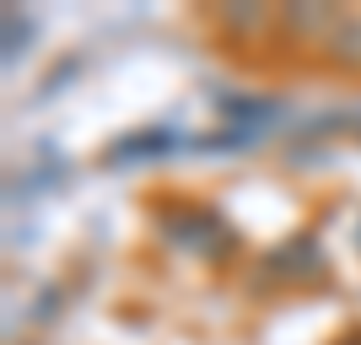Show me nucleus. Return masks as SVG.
Wrapping results in <instances>:
<instances>
[{"label":"nucleus","mask_w":361,"mask_h":345,"mask_svg":"<svg viewBox=\"0 0 361 345\" xmlns=\"http://www.w3.org/2000/svg\"><path fill=\"white\" fill-rule=\"evenodd\" d=\"M334 65H345V71H361V11H340L334 16L329 38H324Z\"/></svg>","instance_id":"f257e3e1"},{"label":"nucleus","mask_w":361,"mask_h":345,"mask_svg":"<svg viewBox=\"0 0 361 345\" xmlns=\"http://www.w3.org/2000/svg\"><path fill=\"white\" fill-rule=\"evenodd\" d=\"M356 243H361V232H356Z\"/></svg>","instance_id":"f03ea898"}]
</instances>
